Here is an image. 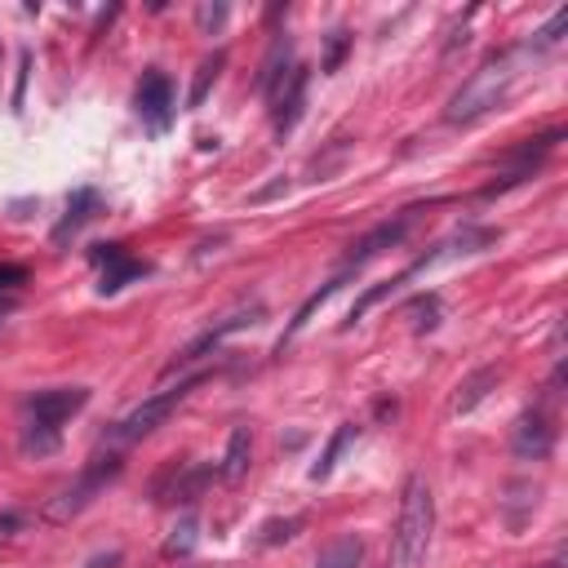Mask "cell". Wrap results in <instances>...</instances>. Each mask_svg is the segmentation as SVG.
Masks as SVG:
<instances>
[{
	"instance_id": "6da1fadb",
	"label": "cell",
	"mask_w": 568,
	"mask_h": 568,
	"mask_svg": "<svg viewBox=\"0 0 568 568\" xmlns=\"http://www.w3.org/2000/svg\"><path fill=\"white\" fill-rule=\"evenodd\" d=\"M525 59H529V50H506V54H493L476 76H470L453 99H449V107H444V120L449 125H476V120H485V116H493L498 107H506V99H511V89L519 85V67H525Z\"/></svg>"
},
{
	"instance_id": "7a4b0ae2",
	"label": "cell",
	"mask_w": 568,
	"mask_h": 568,
	"mask_svg": "<svg viewBox=\"0 0 568 568\" xmlns=\"http://www.w3.org/2000/svg\"><path fill=\"white\" fill-rule=\"evenodd\" d=\"M431 538H436V498H431V485H426V476H409L404 493H400L396 529H391L387 568H426Z\"/></svg>"
},
{
	"instance_id": "3957f363",
	"label": "cell",
	"mask_w": 568,
	"mask_h": 568,
	"mask_svg": "<svg viewBox=\"0 0 568 568\" xmlns=\"http://www.w3.org/2000/svg\"><path fill=\"white\" fill-rule=\"evenodd\" d=\"M89 404V387H50V391H36L27 396L23 413H27V431H23V453H54L59 436H63V422H72L80 409Z\"/></svg>"
},
{
	"instance_id": "277c9868",
	"label": "cell",
	"mask_w": 568,
	"mask_h": 568,
	"mask_svg": "<svg viewBox=\"0 0 568 568\" xmlns=\"http://www.w3.org/2000/svg\"><path fill=\"white\" fill-rule=\"evenodd\" d=\"M120 453H99V457H89L85 466H80V476L67 485V489H59L54 498H50V506H44V519H50V525H67V519H76L93 498H99L116 476H120Z\"/></svg>"
},
{
	"instance_id": "5b68a950",
	"label": "cell",
	"mask_w": 568,
	"mask_h": 568,
	"mask_svg": "<svg viewBox=\"0 0 568 568\" xmlns=\"http://www.w3.org/2000/svg\"><path fill=\"white\" fill-rule=\"evenodd\" d=\"M205 383V373H196V377H182L178 387H169V391H160V396H152V400H142L138 409H129L112 431H107V440L112 444H133V440H147L152 431H160V426L186 404V396H192L196 387Z\"/></svg>"
},
{
	"instance_id": "8992f818",
	"label": "cell",
	"mask_w": 568,
	"mask_h": 568,
	"mask_svg": "<svg viewBox=\"0 0 568 568\" xmlns=\"http://www.w3.org/2000/svg\"><path fill=\"white\" fill-rule=\"evenodd\" d=\"M254 324H262V302H245V307H235V311H227L218 324H209L201 338H192L182 351H178V360L169 364V373H178V369H186V364H201L209 351H218L231 334H241V328H254Z\"/></svg>"
},
{
	"instance_id": "52a82bcc",
	"label": "cell",
	"mask_w": 568,
	"mask_h": 568,
	"mask_svg": "<svg viewBox=\"0 0 568 568\" xmlns=\"http://www.w3.org/2000/svg\"><path fill=\"white\" fill-rule=\"evenodd\" d=\"M214 480H218V466H209V462H169L165 476L152 485V502H182V506H192Z\"/></svg>"
},
{
	"instance_id": "ba28073f",
	"label": "cell",
	"mask_w": 568,
	"mask_h": 568,
	"mask_svg": "<svg viewBox=\"0 0 568 568\" xmlns=\"http://www.w3.org/2000/svg\"><path fill=\"white\" fill-rule=\"evenodd\" d=\"M133 103H138V116H142V125H147L152 133H165L169 125H173V80L160 72V67H152V72H142V80H138V93H133Z\"/></svg>"
},
{
	"instance_id": "9c48e42d",
	"label": "cell",
	"mask_w": 568,
	"mask_h": 568,
	"mask_svg": "<svg viewBox=\"0 0 568 568\" xmlns=\"http://www.w3.org/2000/svg\"><path fill=\"white\" fill-rule=\"evenodd\" d=\"M555 436H559V431H555V413H551V404L542 400V404H533V409L519 413L511 449H515V457H533V462H542V457L555 449Z\"/></svg>"
},
{
	"instance_id": "30bf717a",
	"label": "cell",
	"mask_w": 568,
	"mask_h": 568,
	"mask_svg": "<svg viewBox=\"0 0 568 568\" xmlns=\"http://www.w3.org/2000/svg\"><path fill=\"white\" fill-rule=\"evenodd\" d=\"M417 214H422V209H404V214H396V218H387V222H377L369 235H360V241L351 245V254H347V267H343V271H360V267H364V262H373L377 254L396 249V245L404 241V235L413 231Z\"/></svg>"
},
{
	"instance_id": "8fae6325",
	"label": "cell",
	"mask_w": 568,
	"mask_h": 568,
	"mask_svg": "<svg viewBox=\"0 0 568 568\" xmlns=\"http://www.w3.org/2000/svg\"><path fill=\"white\" fill-rule=\"evenodd\" d=\"M93 267H103V275H99V294H120L125 284H133V280L147 275V262L129 258L125 245H99V249H93Z\"/></svg>"
},
{
	"instance_id": "7c38bea8",
	"label": "cell",
	"mask_w": 568,
	"mask_h": 568,
	"mask_svg": "<svg viewBox=\"0 0 568 568\" xmlns=\"http://www.w3.org/2000/svg\"><path fill=\"white\" fill-rule=\"evenodd\" d=\"M307 85H311V72H307V67H294L289 85H284V89L275 93L271 116H275V133H280V138H284V133H294V125L302 120V112H307Z\"/></svg>"
},
{
	"instance_id": "4fadbf2b",
	"label": "cell",
	"mask_w": 568,
	"mask_h": 568,
	"mask_svg": "<svg viewBox=\"0 0 568 568\" xmlns=\"http://www.w3.org/2000/svg\"><path fill=\"white\" fill-rule=\"evenodd\" d=\"M249 462H254V436H249V426H235L231 440H227V453H222L218 476H222L227 485L245 480V476H249Z\"/></svg>"
},
{
	"instance_id": "5bb4252c",
	"label": "cell",
	"mask_w": 568,
	"mask_h": 568,
	"mask_svg": "<svg viewBox=\"0 0 568 568\" xmlns=\"http://www.w3.org/2000/svg\"><path fill=\"white\" fill-rule=\"evenodd\" d=\"M498 383H502V373H498L493 364H485V369H476L470 377H462L457 396H453V413H470L476 404H485L489 391H498Z\"/></svg>"
},
{
	"instance_id": "9a60e30c",
	"label": "cell",
	"mask_w": 568,
	"mask_h": 568,
	"mask_svg": "<svg viewBox=\"0 0 568 568\" xmlns=\"http://www.w3.org/2000/svg\"><path fill=\"white\" fill-rule=\"evenodd\" d=\"M347 280H351V271H338L334 280H328V284H324V289H315V294H311V298H307V302H302V307L294 311V320H289V328H284V338H280V347H284V343H294V338L302 334V328L311 324V315H315V311H320V307H324L328 298H334V294L343 289V284H347Z\"/></svg>"
},
{
	"instance_id": "2e32d148",
	"label": "cell",
	"mask_w": 568,
	"mask_h": 568,
	"mask_svg": "<svg viewBox=\"0 0 568 568\" xmlns=\"http://www.w3.org/2000/svg\"><path fill=\"white\" fill-rule=\"evenodd\" d=\"M360 440V426L356 422H343L338 426V431H334V440H328L324 444V453H320V462L311 466V480H328V476H334V470H338V462L347 457V449Z\"/></svg>"
},
{
	"instance_id": "e0dca14e",
	"label": "cell",
	"mask_w": 568,
	"mask_h": 568,
	"mask_svg": "<svg viewBox=\"0 0 568 568\" xmlns=\"http://www.w3.org/2000/svg\"><path fill=\"white\" fill-rule=\"evenodd\" d=\"M93 209H99V192H89V186H80V192L67 201V218L59 222V231H54V241L63 245L67 241V235H76L89 218H93Z\"/></svg>"
},
{
	"instance_id": "ac0fdd59",
	"label": "cell",
	"mask_w": 568,
	"mask_h": 568,
	"mask_svg": "<svg viewBox=\"0 0 568 568\" xmlns=\"http://www.w3.org/2000/svg\"><path fill=\"white\" fill-rule=\"evenodd\" d=\"M360 564H364V542H360L356 533L328 542V546L320 551V559H315V568H360Z\"/></svg>"
},
{
	"instance_id": "d6986e66",
	"label": "cell",
	"mask_w": 568,
	"mask_h": 568,
	"mask_svg": "<svg viewBox=\"0 0 568 568\" xmlns=\"http://www.w3.org/2000/svg\"><path fill=\"white\" fill-rule=\"evenodd\" d=\"M222 67H227V54L218 50V54H209L201 67H196V85H192V107H201L205 99H209V89L218 85V76H222Z\"/></svg>"
},
{
	"instance_id": "ffe728a7",
	"label": "cell",
	"mask_w": 568,
	"mask_h": 568,
	"mask_svg": "<svg viewBox=\"0 0 568 568\" xmlns=\"http://www.w3.org/2000/svg\"><path fill=\"white\" fill-rule=\"evenodd\" d=\"M196 542H201V519L196 515H182V525L173 529V538L165 542V555L169 559H178V555H192L196 551Z\"/></svg>"
},
{
	"instance_id": "44dd1931",
	"label": "cell",
	"mask_w": 568,
	"mask_h": 568,
	"mask_svg": "<svg viewBox=\"0 0 568 568\" xmlns=\"http://www.w3.org/2000/svg\"><path fill=\"white\" fill-rule=\"evenodd\" d=\"M396 289H400V280H383V284H373V289H364V294H360V302L351 307L347 324H360V320H364V315H369V311H373L377 302H383V298H391Z\"/></svg>"
},
{
	"instance_id": "7402d4cb",
	"label": "cell",
	"mask_w": 568,
	"mask_h": 568,
	"mask_svg": "<svg viewBox=\"0 0 568 568\" xmlns=\"http://www.w3.org/2000/svg\"><path fill=\"white\" fill-rule=\"evenodd\" d=\"M409 315H417L413 328H417V334H426V328L440 324V298H436V294H417V298L409 302Z\"/></svg>"
},
{
	"instance_id": "603a6c76",
	"label": "cell",
	"mask_w": 568,
	"mask_h": 568,
	"mask_svg": "<svg viewBox=\"0 0 568 568\" xmlns=\"http://www.w3.org/2000/svg\"><path fill=\"white\" fill-rule=\"evenodd\" d=\"M298 529H302V515H294V519H271V525H262V546H275V542H289V538H298Z\"/></svg>"
},
{
	"instance_id": "cb8c5ba5",
	"label": "cell",
	"mask_w": 568,
	"mask_h": 568,
	"mask_svg": "<svg viewBox=\"0 0 568 568\" xmlns=\"http://www.w3.org/2000/svg\"><path fill=\"white\" fill-rule=\"evenodd\" d=\"M222 23H227V5H201V10H196V27H201L205 36H218Z\"/></svg>"
},
{
	"instance_id": "d4e9b609",
	"label": "cell",
	"mask_w": 568,
	"mask_h": 568,
	"mask_svg": "<svg viewBox=\"0 0 568 568\" xmlns=\"http://www.w3.org/2000/svg\"><path fill=\"white\" fill-rule=\"evenodd\" d=\"M347 44H351V36H347V31H334V36H328V54H324V72H338V67H343V59H347Z\"/></svg>"
},
{
	"instance_id": "484cf974",
	"label": "cell",
	"mask_w": 568,
	"mask_h": 568,
	"mask_svg": "<svg viewBox=\"0 0 568 568\" xmlns=\"http://www.w3.org/2000/svg\"><path fill=\"white\" fill-rule=\"evenodd\" d=\"M27 271L23 267H10V262H0V289H14V284H23Z\"/></svg>"
},
{
	"instance_id": "4316f807",
	"label": "cell",
	"mask_w": 568,
	"mask_h": 568,
	"mask_svg": "<svg viewBox=\"0 0 568 568\" xmlns=\"http://www.w3.org/2000/svg\"><path fill=\"white\" fill-rule=\"evenodd\" d=\"M112 564H120V555H116V551H112L107 559H103V555H99V559H89V568H112Z\"/></svg>"
},
{
	"instance_id": "83f0119b",
	"label": "cell",
	"mask_w": 568,
	"mask_h": 568,
	"mask_svg": "<svg viewBox=\"0 0 568 568\" xmlns=\"http://www.w3.org/2000/svg\"><path fill=\"white\" fill-rule=\"evenodd\" d=\"M5 315H10V307H5V302H0V324H5Z\"/></svg>"
}]
</instances>
